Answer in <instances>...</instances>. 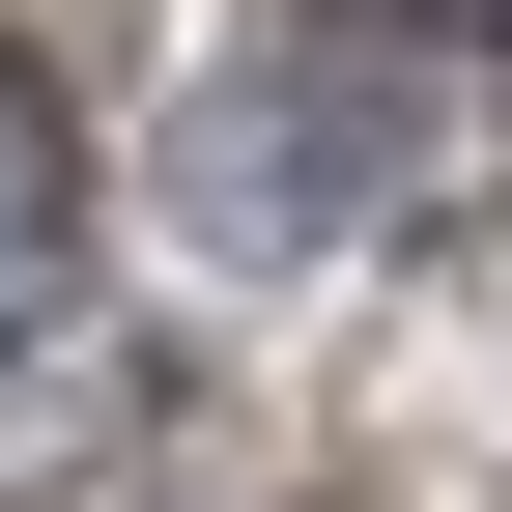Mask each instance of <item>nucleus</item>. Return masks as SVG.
<instances>
[{
	"label": "nucleus",
	"mask_w": 512,
	"mask_h": 512,
	"mask_svg": "<svg viewBox=\"0 0 512 512\" xmlns=\"http://www.w3.org/2000/svg\"><path fill=\"white\" fill-rule=\"evenodd\" d=\"M57 256H86V143H57V86L0 57V342L57 313Z\"/></svg>",
	"instance_id": "obj_1"
},
{
	"label": "nucleus",
	"mask_w": 512,
	"mask_h": 512,
	"mask_svg": "<svg viewBox=\"0 0 512 512\" xmlns=\"http://www.w3.org/2000/svg\"><path fill=\"white\" fill-rule=\"evenodd\" d=\"M342 29H456V57H512V0H342Z\"/></svg>",
	"instance_id": "obj_2"
}]
</instances>
